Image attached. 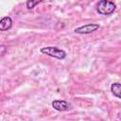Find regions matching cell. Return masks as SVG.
<instances>
[{
    "label": "cell",
    "mask_w": 121,
    "mask_h": 121,
    "mask_svg": "<svg viewBox=\"0 0 121 121\" xmlns=\"http://www.w3.org/2000/svg\"><path fill=\"white\" fill-rule=\"evenodd\" d=\"M41 52L48 55L50 57H53L58 60H63L66 57V53L64 50H61L56 46H45L41 48Z\"/></svg>",
    "instance_id": "obj_2"
},
{
    "label": "cell",
    "mask_w": 121,
    "mask_h": 121,
    "mask_svg": "<svg viewBox=\"0 0 121 121\" xmlns=\"http://www.w3.org/2000/svg\"><path fill=\"white\" fill-rule=\"evenodd\" d=\"M99 28L98 24H87L84 26H81L79 27H77L75 29V32L78 34H89L92 33Z\"/></svg>",
    "instance_id": "obj_3"
},
{
    "label": "cell",
    "mask_w": 121,
    "mask_h": 121,
    "mask_svg": "<svg viewBox=\"0 0 121 121\" xmlns=\"http://www.w3.org/2000/svg\"><path fill=\"white\" fill-rule=\"evenodd\" d=\"M120 83L116 82V83H113L112 84L111 86V91L112 93L113 94V95H115L117 98H120Z\"/></svg>",
    "instance_id": "obj_6"
},
{
    "label": "cell",
    "mask_w": 121,
    "mask_h": 121,
    "mask_svg": "<svg viewBox=\"0 0 121 121\" xmlns=\"http://www.w3.org/2000/svg\"><path fill=\"white\" fill-rule=\"evenodd\" d=\"M12 26V20L10 17L6 16L0 20V30L1 31H7L10 29Z\"/></svg>",
    "instance_id": "obj_5"
},
{
    "label": "cell",
    "mask_w": 121,
    "mask_h": 121,
    "mask_svg": "<svg viewBox=\"0 0 121 121\" xmlns=\"http://www.w3.org/2000/svg\"><path fill=\"white\" fill-rule=\"evenodd\" d=\"M115 4L110 0H100L97 3L96 9L102 15H110L115 10Z\"/></svg>",
    "instance_id": "obj_1"
},
{
    "label": "cell",
    "mask_w": 121,
    "mask_h": 121,
    "mask_svg": "<svg viewBox=\"0 0 121 121\" xmlns=\"http://www.w3.org/2000/svg\"><path fill=\"white\" fill-rule=\"evenodd\" d=\"M42 1L43 0H27V2H26V8L28 9H32L36 5L40 4Z\"/></svg>",
    "instance_id": "obj_7"
},
{
    "label": "cell",
    "mask_w": 121,
    "mask_h": 121,
    "mask_svg": "<svg viewBox=\"0 0 121 121\" xmlns=\"http://www.w3.org/2000/svg\"><path fill=\"white\" fill-rule=\"evenodd\" d=\"M52 107L60 112H64V111H68L71 109V104L68 103L65 100H60V99H56L53 100L52 102Z\"/></svg>",
    "instance_id": "obj_4"
},
{
    "label": "cell",
    "mask_w": 121,
    "mask_h": 121,
    "mask_svg": "<svg viewBox=\"0 0 121 121\" xmlns=\"http://www.w3.org/2000/svg\"><path fill=\"white\" fill-rule=\"evenodd\" d=\"M6 46L5 45H0V57L4 55V53L6 52Z\"/></svg>",
    "instance_id": "obj_8"
}]
</instances>
